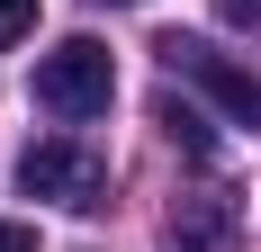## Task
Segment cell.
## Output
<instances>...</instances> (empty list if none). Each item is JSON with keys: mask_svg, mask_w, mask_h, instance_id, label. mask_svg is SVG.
Listing matches in <instances>:
<instances>
[{"mask_svg": "<svg viewBox=\"0 0 261 252\" xmlns=\"http://www.w3.org/2000/svg\"><path fill=\"white\" fill-rule=\"evenodd\" d=\"M117 9H126V0H117Z\"/></svg>", "mask_w": 261, "mask_h": 252, "instance_id": "9c48e42d", "label": "cell"}, {"mask_svg": "<svg viewBox=\"0 0 261 252\" xmlns=\"http://www.w3.org/2000/svg\"><path fill=\"white\" fill-rule=\"evenodd\" d=\"M153 54H162V63H171L180 81H198V90H207V99L225 108L234 126H261V72H252V63H234V54H216L207 36H180V27H171V36H162Z\"/></svg>", "mask_w": 261, "mask_h": 252, "instance_id": "7a4b0ae2", "label": "cell"}, {"mask_svg": "<svg viewBox=\"0 0 261 252\" xmlns=\"http://www.w3.org/2000/svg\"><path fill=\"white\" fill-rule=\"evenodd\" d=\"M36 99L54 108V117H99L108 99H117V72H108V45L99 36H63V45L36 63Z\"/></svg>", "mask_w": 261, "mask_h": 252, "instance_id": "6da1fadb", "label": "cell"}, {"mask_svg": "<svg viewBox=\"0 0 261 252\" xmlns=\"http://www.w3.org/2000/svg\"><path fill=\"white\" fill-rule=\"evenodd\" d=\"M225 9V27H261V0H216Z\"/></svg>", "mask_w": 261, "mask_h": 252, "instance_id": "52a82bcc", "label": "cell"}, {"mask_svg": "<svg viewBox=\"0 0 261 252\" xmlns=\"http://www.w3.org/2000/svg\"><path fill=\"white\" fill-rule=\"evenodd\" d=\"M27 27H36V0H0V45H18Z\"/></svg>", "mask_w": 261, "mask_h": 252, "instance_id": "8992f818", "label": "cell"}, {"mask_svg": "<svg viewBox=\"0 0 261 252\" xmlns=\"http://www.w3.org/2000/svg\"><path fill=\"white\" fill-rule=\"evenodd\" d=\"M0 252H36V225H0Z\"/></svg>", "mask_w": 261, "mask_h": 252, "instance_id": "ba28073f", "label": "cell"}, {"mask_svg": "<svg viewBox=\"0 0 261 252\" xmlns=\"http://www.w3.org/2000/svg\"><path fill=\"white\" fill-rule=\"evenodd\" d=\"M18 189L27 198H54V207H99L108 198V162L72 135H45V144L18 153Z\"/></svg>", "mask_w": 261, "mask_h": 252, "instance_id": "3957f363", "label": "cell"}, {"mask_svg": "<svg viewBox=\"0 0 261 252\" xmlns=\"http://www.w3.org/2000/svg\"><path fill=\"white\" fill-rule=\"evenodd\" d=\"M162 243H171V252H243V216H234L225 189H189V198L171 207Z\"/></svg>", "mask_w": 261, "mask_h": 252, "instance_id": "277c9868", "label": "cell"}, {"mask_svg": "<svg viewBox=\"0 0 261 252\" xmlns=\"http://www.w3.org/2000/svg\"><path fill=\"white\" fill-rule=\"evenodd\" d=\"M162 135H171V144H189V153H216V126L198 117L189 99H162Z\"/></svg>", "mask_w": 261, "mask_h": 252, "instance_id": "5b68a950", "label": "cell"}]
</instances>
